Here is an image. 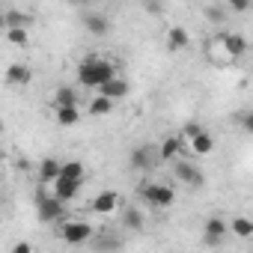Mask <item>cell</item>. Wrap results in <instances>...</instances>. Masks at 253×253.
Returning a JSON list of instances; mask_svg holds the SVG:
<instances>
[{
    "label": "cell",
    "mask_w": 253,
    "mask_h": 253,
    "mask_svg": "<svg viewBox=\"0 0 253 253\" xmlns=\"http://www.w3.org/2000/svg\"><path fill=\"white\" fill-rule=\"evenodd\" d=\"M113 78H116V66H113L110 60L86 57V60H81V66H78V81H81L86 89H98V86H104V84L113 81Z\"/></svg>",
    "instance_id": "cell-1"
},
{
    "label": "cell",
    "mask_w": 253,
    "mask_h": 253,
    "mask_svg": "<svg viewBox=\"0 0 253 253\" xmlns=\"http://www.w3.org/2000/svg\"><path fill=\"white\" fill-rule=\"evenodd\" d=\"M140 197H143L152 209H167V206H173L176 191H173L170 185H164V182H143V185H140Z\"/></svg>",
    "instance_id": "cell-2"
},
{
    "label": "cell",
    "mask_w": 253,
    "mask_h": 253,
    "mask_svg": "<svg viewBox=\"0 0 253 253\" xmlns=\"http://www.w3.org/2000/svg\"><path fill=\"white\" fill-rule=\"evenodd\" d=\"M36 211H39V220L54 223V220H63L66 206H63L60 200H54V197H51V191L39 188V191H36Z\"/></svg>",
    "instance_id": "cell-3"
},
{
    "label": "cell",
    "mask_w": 253,
    "mask_h": 253,
    "mask_svg": "<svg viewBox=\"0 0 253 253\" xmlns=\"http://www.w3.org/2000/svg\"><path fill=\"white\" fill-rule=\"evenodd\" d=\"M60 235H63V241L66 244H72V247H78V244H86V241H92V226L86 223V220H63L60 223Z\"/></svg>",
    "instance_id": "cell-4"
},
{
    "label": "cell",
    "mask_w": 253,
    "mask_h": 253,
    "mask_svg": "<svg viewBox=\"0 0 253 253\" xmlns=\"http://www.w3.org/2000/svg\"><path fill=\"white\" fill-rule=\"evenodd\" d=\"M173 173H176V179H179L182 185H188V188H203V185H206L203 170H200L197 164H191V161H176Z\"/></svg>",
    "instance_id": "cell-5"
},
{
    "label": "cell",
    "mask_w": 253,
    "mask_h": 253,
    "mask_svg": "<svg viewBox=\"0 0 253 253\" xmlns=\"http://www.w3.org/2000/svg\"><path fill=\"white\" fill-rule=\"evenodd\" d=\"M226 220L223 217H217V214H211L209 220H206V226H203V241L209 244V247H214V244H220L223 238H226Z\"/></svg>",
    "instance_id": "cell-6"
},
{
    "label": "cell",
    "mask_w": 253,
    "mask_h": 253,
    "mask_svg": "<svg viewBox=\"0 0 253 253\" xmlns=\"http://www.w3.org/2000/svg\"><path fill=\"white\" fill-rule=\"evenodd\" d=\"M158 164V149H152V146H134L131 149V167L134 170H152Z\"/></svg>",
    "instance_id": "cell-7"
},
{
    "label": "cell",
    "mask_w": 253,
    "mask_h": 253,
    "mask_svg": "<svg viewBox=\"0 0 253 253\" xmlns=\"http://www.w3.org/2000/svg\"><path fill=\"white\" fill-rule=\"evenodd\" d=\"M220 45H223V51H226V57L229 60H238V57H244L247 54V39L241 36V33H223L220 36Z\"/></svg>",
    "instance_id": "cell-8"
},
{
    "label": "cell",
    "mask_w": 253,
    "mask_h": 253,
    "mask_svg": "<svg viewBox=\"0 0 253 253\" xmlns=\"http://www.w3.org/2000/svg\"><path fill=\"white\" fill-rule=\"evenodd\" d=\"M78 191H81V185H78V182H69V179H60V176L51 182V197H54V200H60L63 206H66V203H72V200L78 197Z\"/></svg>",
    "instance_id": "cell-9"
},
{
    "label": "cell",
    "mask_w": 253,
    "mask_h": 253,
    "mask_svg": "<svg viewBox=\"0 0 253 253\" xmlns=\"http://www.w3.org/2000/svg\"><path fill=\"white\" fill-rule=\"evenodd\" d=\"M116 209H119V194H116V191H101V194L92 200V211L101 214V217L116 214Z\"/></svg>",
    "instance_id": "cell-10"
},
{
    "label": "cell",
    "mask_w": 253,
    "mask_h": 253,
    "mask_svg": "<svg viewBox=\"0 0 253 253\" xmlns=\"http://www.w3.org/2000/svg\"><path fill=\"white\" fill-rule=\"evenodd\" d=\"M98 95H104L107 101H116V98H125L128 95V81H122L119 75L113 81H107L104 86H98Z\"/></svg>",
    "instance_id": "cell-11"
},
{
    "label": "cell",
    "mask_w": 253,
    "mask_h": 253,
    "mask_svg": "<svg viewBox=\"0 0 253 253\" xmlns=\"http://www.w3.org/2000/svg\"><path fill=\"white\" fill-rule=\"evenodd\" d=\"M84 24H86V30L92 36H107L110 33V18L101 15V12H86L84 15Z\"/></svg>",
    "instance_id": "cell-12"
},
{
    "label": "cell",
    "mask_w": 253,
    "mask_h": 253,
    "mask_svg": "<svg viewBox=\"0 0 253 253\" xmlns=\"http://www.w3.org/2000/svg\"><path fill=\"white\" fill-rule=\"evenodd\" d=\"M33 81V72L24 66V63H12L9 69H6V84H12V86H27Z\"/></svg>",
    "instance_id": "cell-13"
},
{
    "label": "cell",
    "mask_w": 253,
    "mask_h": 253,
    "mask_svg": "<svg viewBox=\"0 0 253 253\" xmlns=\"http://www.w3.org/2000/svg\"><path fill=\"white\" fill-rule=\"evenodd\" d=\"M182 149H185V140L182 137H167L161 143V149H158V161H176L182 155Z\"/></svg>",
    "instance_id": "cell-14"
},
{
    "label": "cell",
    "mask_w": 253,
    "mask_h": 253,
    "mask_svg": "<svg viewBox=\"0 0 253 253\" xmlns=\"http://www.w3.org/2000/svg\"><path fill=\"white\" fill-rule=\"evenodd\" d=\"M60 179H69V182H84L86 179V167H84V161H63L60 164Z\"/></svg>",
    "instance_id": "cell-15"
},
{
    "label": "cell",
    "mask_w": 253,
    "mask_h": 253,
    "mask_svg": "<svg viewBox=\"0 0 253 253\" xmlns=\"http://www.w3.org/2000/svg\"><path fill=\"white\" fill-rule=\"evenodd\" d=\"M188 45H191L188 30H185V27H179V24H173V27H170V33H167V48H170V51H182V48H188Z\"/></svg>",
    "instance_id": "cell-16"
},
{
    "label": "cell",
    "mask_w": 253,
    "mask_h": 253,
    "mask_svg": "<svg viewBox=\"0 0 253 253\" xmlns=\"http://www.w3.org/2000/svg\"><path fill=\"white\" fill-rule=\"evenodd\" d=\"M185 146H191V152H194V155H209V152L214 149V137H211L209 131H200V134H197L194 140H188Z\"/></svg>",
    "instance_id": "cell-17"
},
{
    "label": "cell",
    "mask_w": 253,
    "mask_h": 253,
    "mask_svg": "<svg viewBox=\"0 0 253 253\" xmlns=\"http://www.w3.org/2000/svg\"><path fill=\"white\" fill-rule=\"evenodd\" d=\"M57 176H60V161H57V158H42V161H39V179L51 185Z\"/></svg>",
    "instance_id": "cell-18"
},
{
    "label": "cell",
    "mask_w": 253,
    "mask_h": 253,
    "mask_svg": "<svg viewBox=\"0 0 253 253\" xmlns=\"http://www.w3.org/2000/svg\"><path fill=\"white\" fill-rule=\"evenodd\" d=\"M54 101H57V107H78V92L72 86H60L54 92Z\"/></svg>",
    "instance_id": "cell-19"
},
{
    "label": "cell",
    "mask_w": 253,
    "mask_h": 253,
    "mask_svg": "<svg viewBox=\"0 0 253 253\" xmlns=\"http://www.w3.org/2000/svg\"><path fill=\"white\" fill-rule=\"evenodd\" d=\"M226 229H232V235H238V238H250V235H253V223H250L244 214L232 217V223H229Z\"/></svg>",
    "instance_id": "cell-20"
},
{
    "label": "cell",
    "mask_w": 253,
    "mask_h": 253,
    "mask_svg": "<svg viewBox=\"0 0 253 253\" xmlns=\"http://www.w3.org/2000/svg\"><path fill=\"white\" fill-rule=\"evenodd\" d=\"M122 223H125V229H134V232H140L146 220H143V214H140L137 209H125V211H122Z\"/></svg>",
    "instance_id": "cell-21"
},
{
    "label": "cell",
    "mask_w": 253,
    "mask_h": 253,
    "mask_svg": "<svg viewBox=\"0 0 253 253\" xmlns=\"http://www.w3.org/2000/svg\"><path fill=\"white\" fill-rule=\"evenodd\" d=\"M57 122L60 125H78L81 122V107H57Z\"/></svg>",
    "instance_id": "cell-22"
},
{
    "label": "cell",
    "mask_w": 253,
    "mask_h": 253,
    "mask_svg": "<svg viewBox=\"0 0 253 253\" xmlns=\"http://www.w3.org/2000/svg\"><path fill=\"white\" fill-rule=\"evenodd\" d=\"M27 24H30V15H24L21 9H6V30H12V27L27 30Z\"/></svg>",
    "instance_id": "cell-23"
},
{
    "label": "cell",
    "mask_w": 253,
    "mask_h": 253,
    "mask_svg": "<svg viewBox=\"0 0 253 253\" xmlns=\"http://www.w3.org/2000/svg\"><path fill=\"white\" fill-rule=\"evenodd\" d=\"M86 110H89V116H104V113H110V110H113V101H107L104 95H95V98L89 101V107H86Z\"/></svg>",
    "instance_id": "cell-24"
},
{
    "label": "cell",
    "mask_w": 253,
    "mask_h": 253,
    "mask_svg": "<svg viewBox=\"0 0 253 253\" xmlns=\"http://www.w3.org/2000/svg\"><path fill=\"white\" fill-rule=\"evenodd\" d=\"M6 39H9L12 45L24 48V45H27V30H24V27H12V30H6Z\"/></svg>",
    "instance_id": "cell-25"
},
{
    "label": "cell",
    "mask_w": 253,
    "mask_h": 253,
    "mask_svg": "<svg viewBox=\"0 0 253 253\" xmlns=\"http://www.w3.org/2000/svg\"><path fill=\"white\" fill-rule=\"evenodd\" d=\"M200 131H206V128H203V125H197V122H188V125H185V128H182V134H179V137H182V140L188 143V140H194V137H197Z\"/></svg>",
    "instance_id": "cell-26"
},
{
    "label": "cell",
    "mask_w": 253,
    "mask_h": 253,
    "mask_svg": "<svg viewBox=\"0 0 253 253\" xmlns=\"http://www.w3.org/2000/svg\"><path fill=\"white\" fill-rule=\"evenodd\" d=\"M206 15H209L211 21H223V9H220V6H206Z\"/></svg>",
    "instance_id": "cell-27"
},
{
    "label": "cell",
    "mask_w": 253,
    "mask_h": 253,
    "mask_svg": "<svg viewBox=\"0 0 253 253\" xmlns=\"http://www.w3.org/2000/svg\"><path fill=\"white\" fill-rule=\"evenodd\" d=\"M12 253H33V247H30L27 241H18V244L12 247Z\"/></svg>",
    "instance_id": "cell-28"
},
{
    "label": "cell",
    "mask_w": 253,
    "mask_h": 253,
    "mask_svg": "<svg viewBox=\"0 0 253 253\" xmlns=\"http://www.w3.org/2000/svg\"><path fill=\"white\" fill-rule=\"evenodd\" d=\"M0 27H6V9L0 6Z\"/></svg>",
    "instance_id": "cell-29"
},
{
    "label": "cell",
    "mask_w": 253,
    "mask_h": 253,
    "mask_svg": "<svg viewBox=\"0 0 253 253\" xmlns=\"http://www.w3.org/2000/svg\"><path fill=\"white\" fill-rule=\"evenodd\" d=\"M0 131H3V122H0Z\"/></svg>",
    "instance_id": "cell-30"
}]
</instances>
